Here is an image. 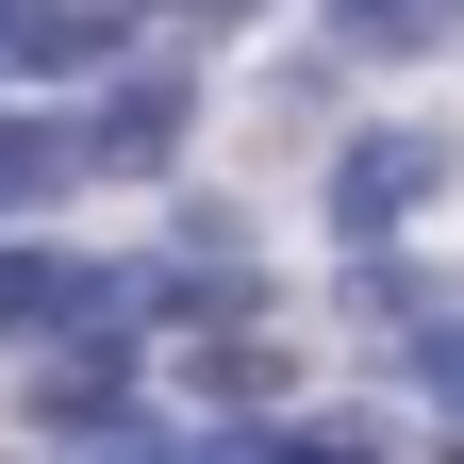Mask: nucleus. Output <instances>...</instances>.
Instances as JSON below:
<instances>
[{
    "instance_id": "2",
    "label": "nucleus",
    "mask_w": 464,
    "mask_h": 464,
    "mask_svg": "<svg viewBox=\"0 0 464 464\" xmlns=\"http://www.w3.org/2000/svg\"><path fill=\"white\" fill-rule=\"evenodd\" d=\"M150 0H17L0 17V83H34V67H100V50H133Z\"/></svg>"
},
{
    "instance_id": "6",
    "label": "nucleus",
    "mask_w": 464,
    "mask_h": 464,
    "mask_svg": "<svg viewBox=\"0 0 464 464\" xmlns=\"http://www.w3.org/2000/svg\"><path fill=\"white\" fill-rule=\"evenodd\" d=\"M183 382H199V398H266V382H282V348H266V332H216Z\"/></svg>"
},
{
    "instance_id": "8",
    "label": "nucleus",
    "mask_w": 464,
    "mask_h": 464,
    "mask_svg": "<svg viewBox=\"0 0 464 464\" xmlns=\"http://www.w3.org/2000/svg\"><path fill=\"white\" fill-rule=\"evenodd\" d=\"M83 464H266V448H166L150 431V448H83Z\"/></svg>"
},
{
    "instance_id": "9",
    "label": "nucleus",
    "mask_w": 464,
    "mask_h": 464,
    "mask_svg": "<svg viewBox=\"0 0 464 464\" xmlns=\"http://www.w3.org/2000/svg\"><path fill=\"white\" fill-rule=\"evenodd\" d=\"M0 17H17V0H0Z\"/></svg>"
},
{
    "instance_id": "3",
    "label": "nucleus",
    "mask_w": 464,
    "mask_h": 464,
    "mask_svg": "<svg viewBox=\"0 0 464 464\" xmlns=\"http://www.w3.org/2000/svg\"><path fill=\"white\" fill-rule=\"evenodd\" d=\"M83 315H133V282L67 249H0V332H83Z\"/></svg>"
},
{
    "instance_id": "4",
    "label": "nucleus",
    "mask_w": 464,
    "mask_h": 464,
    "mask_svg": "<svg viewBox=\"0 0 464 464\" xmlns=\"http://www.w3.org/2000/svg\"><path fill=\"white\" fill-rule=\"evenodd\" d=\"M166 133H183V83H116V116H100V166H166Z\"/></svg>"
},
{
    "instance_id": "7",
    "label": "nucleus",
    "mask_w": 464,
    "mask_h": 464,
    "mask_svg": "<svg viewBox=\"0 0 464 464\" xmlns=\"http://www.w3.org/2000/svg\"><path fill=\"white\" fill-rule=\"evenodd\" d=\"M415 365H431V398L464 415V315H431V332H415Z\"/></svg>"
},
{
    "instance_id": "5",
    "label": "nucleus",
    "mask_w": 464,
    "mask_h": 464,
    "mask_svg": "<svg viewBox=\"0 0 464 464\" xmlns=\"http://www.w3.org/2000/svg\"><path fill=\"white\" fill-rule=\"evenodd\" d=\"M448 17H464V0H332V34H348V50H431Z\"/></svg>"
},
{
    "instance_id": "1",
    "label": "nucleus",
    "mask_w": 464,
    "mask_h": 464,
    "mask_svg": "<svg viewBox=\"0 0 464 464\" xmlns=\"http://www.w3.org/2000/svg\"><path fill=\"white\" fill-rule=\"evenodd\" d=\"M415 199H431V133H348V166H332V232L348 249H382Z\"/></svg>"
}]
</instances>
